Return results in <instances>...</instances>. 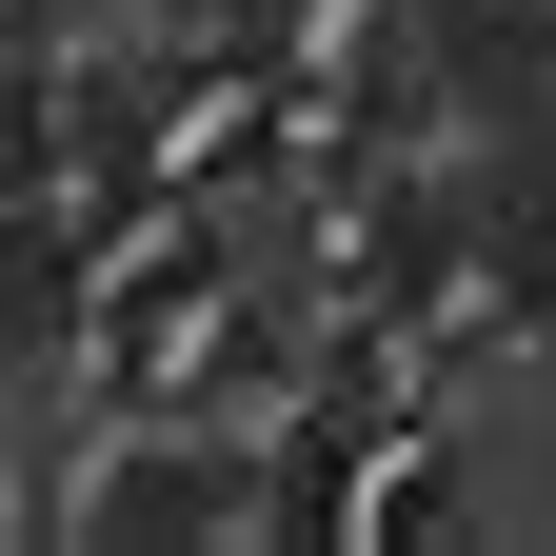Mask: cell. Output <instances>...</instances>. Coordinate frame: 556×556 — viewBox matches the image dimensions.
<instances>
[{
	"label": "cell",
	"instance_id": "1",
	"mask_svg": "<svg viewBox=\"0 0 556 556\" xmlns=\"http://www.w3.org/2000/svg\"><path fill=\"white\" fill-rule=\"evenodd\" d=\"M239 517H258V477L219 438H119L80 497H60V536H239Z\"/></svg>",
	"mask_w": 556,
	"mask_h": 556
}]
</instances>
